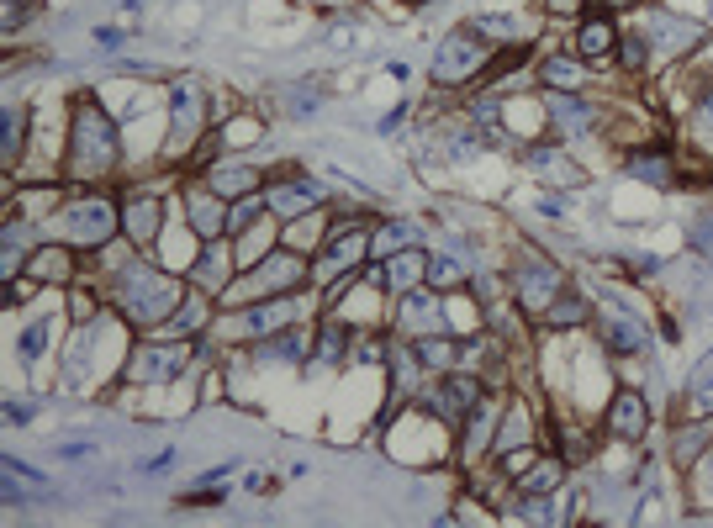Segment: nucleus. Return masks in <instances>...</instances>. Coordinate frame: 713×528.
Returning a JSON list of instances; mask_svg holds the SVG:
<instances>
[{
    "label": "nucleus",
    "mask_w": 713,
    "mask_h": 528,
    "mask_svg": "<svg viewBox=\"0 0 713 528\" xmlns=\"http://www.w3.org/2000/svg\"><path fill=\"white\" fill-rule=\"evenodd\" d=\"M412 354H418L423 365H455V360H460V349L444 344V338H418V344H412Z\"/></svg>",
    "instance_id": "obj_18"
},
{
    "label": "nucleus",
    "mask_w": 713,
    "mask_h": 528,
    "mask_svg": "<svg viewBox=\"0 0 713 528\" xmlns=\"http://www.w3.org/2000/svg\"><path fill=\"white\" fill-rule=\"evenodd\" d=\"M185 365V349H143V360L133 365V375H138V381H154V375H175Z\"/></svg>",
    "instance_id": "obj_12"
},
{
    "label": "nucleus",
    "mask_w": 713,
    "mask_h": 528,
    "mask_svg": "<svg viewBox=\"0 0 713 528\" xmlns=\"http://www.w3.org/2000/svg\"><path fill=\"white\" fill-rule=\"evenodd\" d=\"M629 169L640 180H650V185H666V159H655V154H640V159H629Z\"/></svg>",
    "instance_id": "obj_23"
},
{
    "label": "nucleus",
    "mask_w": 713,
    "mask_h": 528,
    "mask_svg": "<svg viewBox=\"0 0 713 528\" xmlns=\"http://www.w3.org/2000/svg\"><path fill=\"white\" fill-rule=\"evenodd\" d=\"M265 249H270V233L254 222V228H243V238H238V264H265L270 259Z\"/></svg>",
    "instance_id": "obj_17"
},
{
    "label": "nucleus",
    "mask_w": 713,
    "mask_h": 528,
    "mask_svg": "<svg viewBox=\"0 0 713 528\" xmlns=\"http://www.w3.org/2000/svg\"><path fill=\"white\" fill-rule=\"evenodd\" d=\"M555 481H560V460H539V470H523V486H529V492H550Z\"/></svg>",
    "instance_id": "obj_21"
},
{
    "label": "nucleus",
    "mask_w": 713,
    "mask_h": 528,
    "mask_svg": "<svg viewBox=\"0 0 713 528\" xmlns=\"http://www.w3.org/2000/svg\"><path fill=\"white\" fill-rule=\"evenodd\" d=\"M344 338H349L344 323H328V328H323V354H344Z\"/></svg>",
    "instance_id": "obj_30"
},
{
    "label": "nucleus",
    "mask_w": 713,
    "mask_h": 528,
    "mask_svg": "<svg viewBox=\"0 0 713 528\" xmlns=\"http://www.w3.org/2000/svg\"><path fill=\"white\" fill-rule=\"evenodd\" d=\"M117 164V127L106 122L96 101H80L74 111V175H106Z\"/></svg>",
    "instance_id": "obj_1"
},
{
    "label": "nucleus",
    "mask_w": 713,
    "mask_h": 528,
    "mask_svg": "<svg viewBox=\"0 0 713 528\" xmlns=\"http://www.w3.org/2000/svg\"><path fill=\"white\" fill-rule=\"evenodd\" d=\"M270 354H280V360H296V354H302V333H280L275 344H270Z\"/></svg>",
    "instance_id": "obj_27"
},
{
    "label": "nucleus",
    "mask_w": 713,
    "mask_h": 528,
    "mask_svg": "<svg viewBox=\"0 0 713 528\" xmlns=\"http://www.w3.org/2000/svg\"><path fill=\"white\" fill-rule=\"evenodd\" d=\"M32 270H43V275H53V280H59V275L69 270V259H64L59 249H43V259H37V264H32Z\"/></svg>",
    "instance_id": "obj_26"
},
{
    "label": "nucleus",
    "mask_w": 713,
    "mask_h": 528,
    "mask_svg": "<svg viewBox=\"0 0 713 528\" xmlns=\"http://www.w3.org/2000/svg\"><path fill=\"white\" fill-rule=\"evenodd\" d=\"M439 407H444V418L471 412L476 407V381H471V375H449V381L439 386Z\"/></svg>",
    "instance_id": "obj_10"
},
{
    "label": "nucleus",
    "mask_w": 713,
    "mask_h": 528,
    "mask_svg": "<svg viewBox=\"0 0 713 528\" xmlns=\"http://www.w3.org/2000/svg\"><path fill=\"white\" fill-rule=\"evenodd\" d=\"M122 307H127V317H138V323H159V317L175 307V286L164 275L133 264V270L122 275Z\"/></svg>",
    "instance_id": "obj_2"
},
{
    "label": "nucleus",
    "mask_w": 713,
    "mask_h": 528,
    "mask_svg": "<svg viewBox=\"0 0 713 528\" xmlns=\"http://www.w3.org/2000/svg\"><path fill=\"white\" fill-rule=\"evenodd\" d=\"M555 286H560V275H555V270H523V275H518V296L529 301V307H539V312L555 301V296H550Z\"/></svg>",
    "instance_id": "obj_11"
},
{
    "label": "nucleus",
    "mask_w": 713,
    "mask_h": 528,
    "mask_svg": "<svg viewBox=\"0 0 713 528\" xmlns=\"http://www.w3.org/2000/svg\"><path fill=\"white\" fill-rule=\"evenodd\" d=\"M43 333H48L43 323H37V328L27 333V354H43V344H48V338H43Z\"/></svg>",
    "instance_id": "obj_33"
},
{
    "label": "nucleus",
    "mask_w": 713,
    "mask_h": 528,
    "mask_svg": "<svg viewBox=\"0 0 713 528\" xmlns=\"http://www.w3.org/2000/svg\"><path fill=\"white\" fill-rule=\"evenodd\" d=\"M703 122L713 127V96H708V106H703Z\"/></svg>",
    "instance_id": "obj_36"
},
{
    "label": "nucleus",
    "mask_w": 713,
    "mask_h": 528,
    "mask_svg": "<svg viewBox=\"0 0 713 528\" xmlns=\"http://www.w3.org/2000/svg\"><path fill=\"white\" fill-rule=\"evenodd\" d=\"M212 185H222V191H249V185H254V175H238V169H222V175H217Z\"/></svg>",
    "instance_id": "obj_29"
},
{
    "label": "nucleus",
    "mask_w": 713,
    "mask_h": 528,
    "mask_svg": "<svg viewBox=\"0 0 713 528\" xmlns=\"http://www.w3.org/2000/svg\"><path fill=\"white\" fill-rule=\"evenodd\" d=\"M201 106H206V101H201V85H196V80H180V85H175V138H180V143L201 127Z\"/></svg>",
    "instance_id": "obj_7"
},
{
    "label": "nucleus",
    "mask_w": 713,
    "mask_h": 528,
    "mask_svg": "<svg viewBox=\"0 0 713 528\" xmlns=\"http://www.w3.org/2000/svg\"><path fill=\"white\" fill-rule=\"evenodd\" d=\"M476 64H481V43H476L471 32H455V37L439 48V59H434V80L449 85V80H460V74H471Z\"/></svg>",
    "instance_id": "obj_3"
},
{
    "label": "nucleus",
    "mask_w": 713,
    "mask_h": 528,
    "mask_svg": "<svg viewBox=\"0 0 713 528\" xmlns=\"http://www.w3.org/2000/svg\"><path fill=\"white\" fill-rule=\"evenodd\" d=\"M550 6H555V11H576V0H550Z\"/></svg>",
    "instance_id": "obj_35"
},
{
    "label": "nucleus",
    "mask_w": 713,
    "mask_h": 528,
    "mask_svg": "<svg viewBox=\"0 0 713 528\" xmlns=\"http://www.w3.org/2000/svg\"><path fill=\"white\" fill-rule=\"evenodd\" d=\"M703 492H708V497H713V455H708V460H703Z\"/></svg>",
    "instance_id": "obj_34"
},
{
    "label": "nucleus",
    "mask_w": 713,
    "mask_h": 528,
    "mask_svg": "<svg viewBox=\"0 0 713 528\" xmlns=\"http://www.w3.org/2000/svg\"><path fill=\"white\" fill-rule=\"evenodd\" d=\"M692 402H698V407H713V354L698 365V375H692Z\"/></svg>",
    "instance_id": "obj_22"
},
{
    "label": "nucleus",
    "mask_w": 713,
    "mask_h": 528,
    "mask_svg": "<svg viewBox=\"0 0 713 528\" xmlns=\"http://www.w3.org/2000/svg\"><path fill=\"white\" fill-rule=\"evenodd\" d=\"M550 111L560 122H571V127H581V122H592V111L587 106H576V101H550Z\"/></svg>",
    "instance_id": "obj_25"
},
{
    "label": "nucleus",
    "mask_w": 713,
    "mask_h": 528,
    "mask_svg": "<svg viewBox=\"0 0 713 528\" xmlns=\"http://www.w3.org/2000/svg\"><path fill=\"white\" fill-rule=\"evenodd\" d=\"M191 228L206 233V238H217L222 228H228V217H222V201L212 191H191Z\"/></svg>",
    "instance_id": "obj_9"
},
{
    "label": "nucleus",
    "mask_w": 713,
    "mask_h": 528,
    "mask_svg": "<svg viewBox=\"0 0 713 528\" xmlns=\"http://www.w3.org/2000/svg\"><path fill=\"white\" fill-rule=\"evenodd\" d=\"M317 206V185L312 180H291V185H275L270 191V212L280 217H307Z\"/></svg>",
    "instance_id": "obj_6"
},
{
    "label": "nucleus",
    "mask_w": 713,
    "mask_h": 528,
    "mask_svg": "<svg viewBox=\"0 0 713 528\" xmlns=\"http://www.w3.org/2000/svg\"><path fill=\"white\" fill-rule=\"evenodd\" d=\"M407 238H418V228H386L381 238H375V243H370V249H375V254H391V249H402V243H407Z\"/></svg>",
    "instance_id": "obj_24"
},
{
    "label": "nucleus",
    "mask_w": 713,
    "mask_h": 528,
    "mask_svg": "<svg viewBox=\"0 0 713 528\" xmlns=\"http://www.w3.org/2000/svg\"><path fill=\"white\" fill-rule=\"evenodd\" d=\"M539 80H544V85H555V90H576L581 80H587V74H581V64H576V59H544Z\"/></svg>",
    "instance_id": "obj_14"
},
{
    "label": "nucleus",
    "mask_w": 713,
    "mask_h": 528,
    "mask_svg": "<svg viewBox=\"0 0 713 528\" xmlns=\"http://www.w3.org/2000/svg\"><path fill=\"white\" fill-rule=\"evenodd\" d=\"M581 317H587V301L581 296H566V301H550V307H544V323H581Z\"/></svg>",
    "instance_id": "obj_19"
},
{
    "label": "nucleus",
    "mask_w": 713,
    "mask_h": 528,
    "mask_svg": "<svg viewBox=\"0 0 713 528\" xmlns=\"http://www.w3.org/2000/svg\"><path fill=\"white\" fill-rule=\"evenodd\" d=\"M434 280H460V264L455 259H434Z\"/></svg>",
    "instance_id": "obj_32"
},
{
    "label": "nucleus",
    "mask_w": 713,
    "mask_h": 528,
    "mask_svg": "<svg viewBox=\"0 0 713 528\" xmlns=\"http://www.w3.org/2000/svg\"><path fill=\"white\" fill-rule=\"evenodd\" d=\"M296 275H302V264H296L291 254H280V259H270L265 270H259V286H265V291H280V286H291Z\"/></svg>",
    "instance_id": "obj_15"
},
{
    "label": "nucleus",
    "mask_w": 713,
    "mask_h": 528,
    "mask_svg": "<svg viewBox=\"0 0 713 528\" xmlns=\"http://www.w3.org/2000/svg\"><path fill=\"white\" fill-rule=\"evenodd\" d=\"M624 64H629V69L645 64V43H640V37H629V43H624Z\"/></svg>",
    "instance_id": "obj_31"
},
{
    "label": "nucleus",
    "mask_w": 713,
    "mask_h": 528,
    "mask_svg": "<svg viewBox=\"0 0 713 528\" xmlns=\"http://www.w3.org/2000/svg\"><path fill=\"white\" fill-rule=\"evenodd\" d=\"M608 428L618 433V439H640V433H645V396L618 391L613 396V412H608Z\"/></svg>",
    "instance_id": "obj_4"
},
{
    "label": "nucleus",
    "mask_w": 713,
    "mask_h": 528,
    "mask_svg": "<svg viewBox=\"0 0 713 528\" xmlns=\"http://www.w3.org/2000/svg\"><path fill=\"white\" fill-rule=\"evenodd\" d=\"M608 344H613V349L640 354V349H645V328L634 323V317H629V323H624V317H613V323H608Z\"/></svg>",
    "instance_id": "obj_16"
},
{
    "label": "nucleus",
    "mask_w": 713,
    "mask_h": 528,
    "mask_svg": "<svg viewBox=\"0 0 713 528\" xmlns=\"http://www.w3.org/2000/svg\"><path fill=\"white\" fill-rule=\"evenodd\" d=\"M127 228H133L138 238L154 233V206H133V217H127Z\"/></svg>",
    "instance_id": "obj_28"
},
{
    "label": "nucleus",
    "mask_w": 713,
    "mask_h": 528,
    "mask_svg": "<svg viewBox=\"0 0 713 528\" xmlns=\"http://www.w3.org/2000/svg\"><path fill=\"white\" fill-rule=\"evenodd\" d=\"M581 53H587V59H597V53H608L613 48V22L608 16H592V22H581Z\"/></svg>",
    "instance_id": "obj_13"
},
{
    "label": "nucleus",
    "mask_w": 713,
    "mask_h": 528,
    "mask_svg": "<svg viewBox=\"0 0 713 528\" xmlns=\"http://www.w3.org/2000/svg\"><path fill=\"white\" fill-rule=\"evenodd\" d=\"M259 217H265V201H259V196H243V201L233 206V212H228V228H238V233H243V228H254Z\"/></svg>",
    "instance_id": "obj_20"
},
{
    "label": "nucleus",
    "mask_w": 713,
    "mask_h": 528,
    "mask_svg": "<svg viewBox=\"0 0 713 528\" xmlns=\"http://www.w3.org/2000/svg\"><path fill=\"white\" fill-rule=\"evenodd\" d=\"M365 254V233L360 228H339V238L328 233V259H323V275H333V270H349L354 259Z\"/></svg>",
    "instance_id": "obj_8"
},
{
    "label": "nucleus",
    "mask_w": 713,
    "mask_h": 528,
    "mask_svg": "<svg viewBox=\"0 0 713 528\" xmlns=\"http://www.w3.org/2000/svg\"><path fill=\"white\" fill-rule=\"evenodd\" d=\"M111 233H117V212H111L106 201H90V206L74 212V238H80V243H101Z\"/></svg>",
    "instance_id": "obj_5"
}]
</instances>
